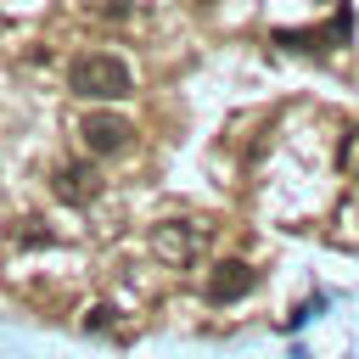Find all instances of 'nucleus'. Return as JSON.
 Returning <instances> with one entry per match:
<instances>
[{"label":"nucleus","instance_id":"423d86ee","mask_svg":"<svg viewBox=\"0 0 359 359\" xmlns=\"http://www.w3.org/2000/svg\"><path fill=\"white\" fill-rule=\"evenodd\" d=\"M90 6H95L101 17H123V11H129V0H90Z\"/></svg>","mask_w":359,"mask_h":359},{"label":"nucleus","instance_id":"39448f33","mask_svg":"<svg viewBox=\"0 0 359 359\" xmlns=\"http://www.w3.org/2000/svg\"><path fill=\"white\" fill-rule=\"evenodd\" d=\"M151 247H157V258L163 264H191L196 258V224H157L151 230Z\"/></svg>","mask_w":359,"mask_h":359},{"label":"nucleus","instance_id":"7ed1b4c3","mask_svg":"<svg viewBox=\"0 0 359 359\" xmlns=\"http://www.w3.org/2000/svg\"><path fill=\"white\" fill-rule=\"evenodd\" d=\"M56 196H62L67 208H84V202L101 196V174H95L90 163H62V168H56Z\"/></svg>","mask_w":359,"mask_h":359},{"label":"nucleus","instance_id":"f257e3e1","mask_svg":"<svg viewBox=\"0 0 359 359\" xmlns=\"http://www.w3.org/2000/svg\"><path fill=\"white\" fill-rule=\"evenodd\" d=\"M67 90L84 95V101H123V95L135 90V79H129V67H123L118 56L90 50V56H73V67H67Z\"/></svg>","mask_w":359,"mask_h":359},{"label":"nucleus","instance_id":"f03ea898","mask_svg":"<svg viewBox=\"0 0 359 359\" xmlns=\"http://www.w3.org/2000/svg\"><path fill=\"white\" fill-rule=\"evenodd\" d=\"M129 135H135V123L118 118V112H90V118L79 123V140H84L90 157H112V151H123Z\"/></svg>","mask_w":359,"mask_h":359},{"label":"nucleus","instance_id":"20e7f679","mask_svg":"<svg viewBox=\"0 0 359 359\" xmlns=\"http://www.w3.org/2000/svg\"><path fill=\"white\" fill-rule=\"evenodd\" d=\"M252 269L241 264V258H224V264H213V275H208V303H236V297H247L252 292Z\"/></svg>","mask_w":359,"mask_h":359}]
</instances>
